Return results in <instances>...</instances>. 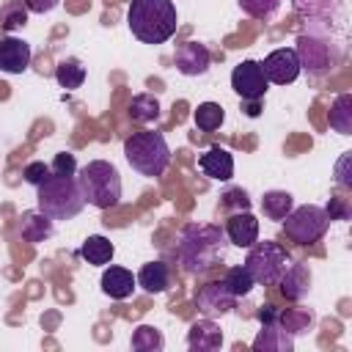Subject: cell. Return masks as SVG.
I'll return each mask as SVG.
<instances>
[{
	"mask_svg": "<svg viewBox=\"0 0 352 352\" xmlns=\"http://www.w3.org/2000/svg\"><path fill=\"white\" fill-rule=\"evenodd\" d=\"M236 3L253 19H270L280 6V0H236Z\"/></svg>",
	"mask_w": 352,
	"mask_h": 352,
	"instance_id": "cell-32",
	"label": "cell"
},
{
	"mask_svg": "<svg viewBox=\"0 0 352 352\" xmlns=\"http://www.w3.org/2000/svg\"><path fill=\"white\" fill-rule=\"evenodd\" d=\"M294 52H297L300 69H308V72H327L338 60V52H333L330 41L319 38L314 33H302L297 38V50Z\"/></svg>",
	"mask_w": 352,
	"mask_h": 352,
	"instance_id": "cell-8",
	"label": "cell"
},
{
	"mask_svg": "<svg viewBox=\"0 0 352 352\" xmlns=\"http://www.w3.org/2000/svg\"><path fill=\"white\" fill-rule=\"evenodd\" d=\"M173 63H176V69L184 77H198V74H206L209 72L212 55H209L206 44H201V41H184V44L176 47Z\"/></svg>",
	"mask_w": 352,
	"mask_h": 352,
	"instance_id": "cell-11",
	"label": "cell"
},
{
	"mask_svg": "<svg viewBox=\"0 0 352 352\" xmlns=\"http://www.w3.org/2000/svg\"><path fill=\"white\" fill-rule=\"evenodd\" d=\"M327 226H330V217H327L324 206H316V204L292 206V212L283 217V231L297 245H314V242H319L324 236Z\"/></svg>",
	"mask_w": 352,
	"mask_h": 352,
	"instance_id": "cell-7",
	"label": "cell"
},
{
	"mask_svg": "<svg viewBox=\"0 0 352 352\" xmlns=\"http://www.w3.org/2000/svg\"><path fill=\"white\" fill-rule=\"evenodd\" d=\"M138 286L146 292V294H162L168 286H170V270L165 261H148L140 267V272L135 275Z\"/></svg>",
	"mask_w": 352,
	"mask_h": 352,
	"instance_id": "cell-20",
	"label": "cell"
},
{
	"mask_svg": "<svg viewBox=\"0 0 352 352\" xmlns=\"http://www.w3.org/2000/svg\"><path fill=\"white\" fill-rule=\"evenodd\" d=\"M261 69H264V77L267 82H275V85H289L300 77V60H297V52L292 47H278L272 50L264 60H261Z\"/></svg>",
	"mask_w": 352,
	"mask_h": 352,
	"instance_id": "cell-9",
	"label": "cell"
},
{
	"mask_svg": "<svg viewBox=\"0 0 352 352\" xmlns=\"http://www.w3.org/2000/svg\"><path fill=\"white\" fill-rule=\"evenodd\" d=\"M292 264V256L278 245V242H253L248 248V256H245V270L250 272L253 283H278L280 275L286 272V267Z\"/></svg>",
	"mask_w": 352,
	"mask_h": 352,
	"instance_id": "cell-6",
	"label": "cell"
},
{
	"mask_svg": "<svg viewBox=\"0 0 352 352\" xmlns=\"http://www.w3.org/2000/svg\"><path fill=\"white\" fill-rule=\"evenodd\" d=\"M124 157L138 173L154 179V176L165 173V168L170 162V146L162 132L146 129V132H135L124 140Z\"/></svg>",
	"mask_w": 352,
	"mask_h": 352,
	"instance_id": "cell-5",
	"label": "cell"
},
{
	"mask_svg": "<svg viewBox=\"0 0 352 352\" xmlns=\"http://www.w3.org/2000/svg\"><path fill=\"white\" fill-rule=\"evenodd\" d=\"M245 113H248L250 118H256V116L261 113V107H258V99H245Z\"/></svg>",
	"mask_w": 352,
	"mask_h": 352,
	"instance_id": "cell-41",
	"label": "cell"
},
{
	"mask_svg": "<svg viewBox=\"0 0 352 352\" xmlns=\"http://www.w3.org/2000/svg\"><path fill=\"white\" fill-rule=\"evenodd\" d=\"M220 198H223V206H226V209H236V212L250 209V198H248V192H245L242 187H228Z\"/></svg>",
	"mask_w": 352,
	"mask_h": 352,
	"instance_id": "cell-33",
	"label": "cell"
},
{
	"mask_svg": "<svg viewBox=\"0 0 352 352\" xmlns=\"http://www.w3.org/2000/svg\"><path fill=\"white\" fill-rule=\"evenodd\" d=\"M352 160V151H346L341 160H338V165H336V176H338V184H344V187H352V176H349V170H346V162Z\"/></svg>",
	"mask_w": 352,
	"mask_h": 352,
	"instance_id": "cell-39",
	"label": "cell"
},
{
	"mask_svg": "<svg viewBox=\"0 0 352 352\" xmlns=\"http://www.w3.org/2000/svg\"><path fill=\"white\" fill-rule=\"evenodd\" d=\"M198 168L204 170V176H209L214 182H228L234 176V157H231V151L212 146L209 151H204L198 157Z\"/></svg>",
	"mask_w": 352,
	"mask_h": 352,
	"instance_id": "cell-16",
	"label": "cell"
},
{
	"mask_svg": "<svg viewBox=\"0 0 352 352\" xmlns=\"http://www.w3.org/2000/svg\"><path fill=\"white\" fill-rule=\"evenodd\" d=\"M223 283H226V289H228L234 297H245V294H250V289L256 286L253 278H250V272H248L245 267H231V270L226 272Z\"/></svg>",
	"mask_w": 352,
	"mask_h": 352,
	"instance_id": "cell-31",
	"label": "cell"
},
{
	"mask_svg": "<svg viewBox=\"0 0 352 352\" xmlns=\"http://www.w3.org/2000/svg\"><path fill=\"white\" fill-rule=\"evenodd\" d=\"M234 302H236V297L226 289V283H223V280H214V283L201 286V292H198V297H195V305H198L206 316L228 314V311L234 308Z\"/></svg>",
	"mask_w": 352,
	"mask_h": 352,
	"instance_id": "cell-13",
	"label": "cell"
},
{
	"mask_svg": "<svg viewBox=\"0 0 352 352\" xmlns=\"http://www.w3.org/2000/svg\"><path fill=\"white\" fill-rule=\"evenodd\" d=\"M126 25L138 41L162 44L176 33V6L173 0H132Z\"/></svg>",
	"mask_w": 352,
	"mask_h": 352,
	"instance_id": "cell-1",
	"label": "cell"
},
{
	"mask_svg": "<svg viewBox=\"0 0 352 352\" xmlns=\"http://www.w3.org/2000/svg\"><path fill=\"white\" fill-rule=\"evenodd\" d=\"M52 217H47L41 209H30V212H22L19 217V236L25 242H44L52 236Z\"/></svg>",
	"mask_w": 352,
	"mask_h": 352,
	"instance_id": "cell-18",
	"label": "cell"
},
{
	"mask_svg": "<svg viewBox=\"0 0 352 352\" xmlns=\"http://www.w3.org/2000/svg\"><path fill=\"white\" fill-rule=\"evenodd\" d=\"M22 3L30 14H50L52 8H58L60 0H22Z\"/></svg>",
	"mask_w": 352,
	"mask_h": 352,
	"instance_id": "cell-38",
	"label": "cell"
},
{
	"mask_svg": "<svg viewBox=\"0 0 352 352\" xmlns=\"http://www.w3.org/2000/svg\"><path fill=\"white\" fill-rule=\"evenodd\" d=\"M292 206H294V198H292V192H286V190H270V192H264V198H261V212H264L270 220H283V217L292 212Z\"/></svg>",
	"mask_w": 352,
	"mask_h": 352,
	"instance_id": "cell-25",
	"label": "cell"
},
{
	"mask_svg": "<svg viewBox=\"0 0 352 352\" xmlns=\"http://www.w3.org/2000/svg\"><path fill=\"white\" fill-rule=\"evenodd\" d=\"M36 190H38L36 192L38 209L47 217H52V220H72L85 206V198H82V190H80L77 176L50 173V179H44Z\"/></svg>",
	"mask_w": 352,
	"mask_h": 352,
	"instance_id": "cell-3",
	"label": "cell"
},
{
	"mask_svg": "<svg viewBox=\"0 0 352 352\" xmlns=\"http://www.w3.org/2000/svg\"><path fill=\"white\" fill-rule=\"evenodd\" d=\"M220 344H223V330L209 316L190 324V330H187V346L192 352H212V349H220Z\"/></svg>",
	"mask_w": 352,
	"mask_h": 352,
	"instance_id": "cell-15",
	"label": "cell"
},
{
	"mask_svg": "<svg viewBox=\"0 0 352 352\" xmlns=\"http://www.w3.org/2000/svg\"><path fill=\"white\" fill-rule=\"evenodd\" d=\"M278 283H280V292L286 300H300L311 289V272L305 264H289Z\"/></svg>",
	"mask_w": 352,
	"mask_h": 352,
	"instance_id": "cell-21",
	"label": "cell"
},
{
	"mask_svg": "<svg viewBox=\"0 0 352 352\" xmlns=\"http://www.w3.org/2000/svg\"><path fill=\"white\" fill-rule=\"evenodd\" d=\"M77 182L82 190L85 204L96 209H113L121 201V176L113 162L107 160H91L77 170Z\"/></svg>",
	"mask_w": 352,
	"mask_h": 352,
	"instance_id": "cell-4",
	"label": "cell"
},
{
	"mask_svg": "<svg viewBox=\"0 0 352 352\" xmlns=\"http://www.w3.org/2000/svg\"><path fill=\"white\" fill-rule=\"evenodd\" d=\"M28 8L22 0H6L0 6V28L3 30H16V28H25L28 25Z\"/></svg>",
	"mask_w": 352,
	"mask_h": 352,
	"instance_id": "cell-30",
	"label": "cell"
},
{
	"mask_svg": "<svg viewBox=\"0 0 352 352\" xmlns=\"http://www.w3.org/2000/svg\"><path fill=\"white\" fill-rule=\"evenodd\" d=\"M324 212H327V217H330V220H346V217H349V206H346L341 198H333V201L327 204V209H324Z\"/></svg>",
	"mask_w": 352,
	"mask_h": 352,
	"instance_id": "cell-37",
	"label": "cell"
},
{
	"mask_svg": "<svg viewBox=\"0 0 352 352\" xmlns=\"http://www.w3.org/2000/svg\"><path fill=\"white\" fill-rule=\"evenodd\" d=\"M314 311L311 308H286L283 314H278V324L292 333V336H300V333H308L311 324H314Z\"/></svg>",
	"mask_w": 352,
	"mask_h": 352,
	"instance_id": "cell-26",
	"label": "cell"
},
{
	"mask_svg": "<svg viewBox=\"0 0 352 352\" xmlns=\"http://www.w3.org/2000/svg\"><path fill=\"white\" fill-rule=\"evenodd\" d=\"M50 170L58 173V176H74V173H77V160H74V154H72V151H58L55 160H52V165H50Z\"/></svg>",
	"mask_w": 352,
	"mask_h": 352,
	"instance_id": "cell-34",
	"label": "cell"
},
{
	"mask_svg": "<svg viewBox=\"0 0 352 352\" xmlns=\"http://www.w3.org/2000/svg\"><path fill=\"white\" fill-rule=\"evenodd\" d=\"M278 314H280V311H278L275 305H261L256 316H258L261 324H272V322H278Z\"/></svg>",
	"mask_w": 352,
	"mask_h": 352,
	"instance_id": "cell-40",
	"label": "cell"
},
{
	"mask_svg": "<svg viewBox=\"0 0 352 352\" xmlns=\"http://www.w3.org/2000/svg\"><path fill=\"white\" fill-rule=\"evenodd\" d=\"M129 344H132L135 352H162L165 338H162V333H160L157 327H151V324H140V327H135Z\"/></svg>",
	"mask_w": 352,
	"mask_h": 352,
	"instance_id": "cell-29",
	"label": "cell"
},
{
	"mask_svg": "<svg viewBox=\"0 0 352 352\" xmlns=\"http://www.w3.org/2000/svg\"><path fill=\"white\" fill-rule=\"evenodd\" d=\"M267 77L258 60H242L234 66L231 72V88L242 96V99H261L267 94Z\"/></svg>",
	"mask_w": 352,
	"mask_h": 352,
	"instance_id": "cell-10",
	"label": "cell"
},
{
	"mask_svg": "<svg viewBox=\"0 0 352 352\" xmlns=\"http://www.w3.org/2000/svg\"><path fill=\"white\" fill-rule=\"evenodd\" d=\"M55 80L60 88L66 91H74L85 82V66L77 60V58H63L58 66H55Z\"/></svg>",
	"mask_w": 352,
	"mask_h": 352,
	"instance_id": "cell-23",
	"label": "cell"
},
{
	"mask_svg": "<svg viewBox=\"0 0 352 352\" xmlns=\"http://www.w3.org/2000/svg\"><path fill=\"white\" fill-rule=\"evenodd\" d=\"M226 236H228V242L236 245V248H250V245L258 239V220L250 214V209L234 212V214L226 220Z\"/></svg>",
	"mask_w": 352,
	"mask_h": 352,
	"instance_id": "cell-14",
	"label": "cell"
},
{
	"mask_svg": "<svg viewBox=\"0 0 352 352\" xmlns=\"http://www.w3.org/2000/svg\"><path fill=\"white\" fill-rule=\"evenodd\" d=\"M223 245H226L223 231L217 226L192 223L182 231L176 242V258L184 272L198 275V272H206L217 261V256H223Z\"/></svg>",
	"mask_w": 352,
	"mask_h": 352,
	"instance_id": "cell-2",
	"label": "cell"
},
{
	"mask_svg": "<svg viewBox=\"0 0 352 352\" xmlns=\"http://www.w3.org/2000/svg\"><path fill=\"white\" fill-rule=\"evenodd\" d=\"M292 346H294V336L286 333L278 322L261 324L258 336L253 338V349L256 352H289Z\"/></svg>",
	"mask_w": 352,
	"mask_h": 352,
	"instance_id": "cell-19",
	"label": "cell"
},
{
	"mask_svg": "<svg viewBox=\"0 0 352 352\" xmlns=\"http://www.w3.org/2000/svg\"><path fill=\"white\" fill-rule=\"evenodd\" d=\"M102 292L110 297V300H126L132 292H135V286H138V280H135V275L126 270V267H116V264H110L104 272H102Z\"/></svg>",
	"mask_w": 352,
	"mask_h": 352,
	"instance_id": "cell-17",
	"label": "cell"
},
{
	"mask_svg": "<svg viewBox=\"0 0 352 352\" xmlns=\"http://www.w3.org/2000/svg\"><path fill=\"white\" fill-rule=\"evenodd\" d=\"M113 253H116L113 242H110L107 236H102V234H91V236H85L82 245H80V256H82L88 264H94V267H104V264H110V261H113Z\"/></svg>",
	"mask_w": 352,
	"mask_h": 352,
	"instance_id": "cell-22",
	"label": "cell"
},
{
	"mask_svg": "<svg viewBox=\"0 0 352 352\" xmlns=\"http://www.w3.org/2000/svg\"><path fill=\"white\" fill-rule=\"evenodd\" d=\"M192 121H195V126L201 132H214L226 121V113H223V107L217 102H201L195 107V113H192Z\"/></svg>",
	"mask_w": 352,
	"mask_h": 352,
	"instance_id": "cell-28",
	"label": "cell"
},
{
	"mask_svg": "<svg viewBox=\"0 0 352 352\" xmlns=\"http://www.w3.org/2000/svg\"><path fill=\"white\" fill-rule=\"evenodd\" d=\"M330 126L341 135H352V94H338L330 107Z\"/></svg>",
	"mask_w": 352,
	"mask_h": 352,
	"instance_id": "cell-24",
	"label": "cell"
},
{
	"mask_svg": "<svg viewBox=\"0 0 352 352\" xmlns=\"http://www.w3.org/2000/svg\"><path fill=\"white\" fill-rule=\"evenodd\" d=\"M129 118L138 121V124L157 121L160 118V102H157V96H151V94L132 96V102H129Z\"/></svg>",
	"mask_w": 352,
	"mask_h": 352,
	"instance_id": "cell-27",
	"label": "cell"
},
{
	"mask_svg": "<svg viewBox=\"0 0 352 352\" xmlns=\"http://www.w3.org/2000/svg\"><path fill=\"white\" fill-rule=\"evenodd\" d=\"M28 66H30V44L16 36L0 38V72L22 74Z\"/></svg>",
	"mask_w": 352,
	"mask_h": 352,
	"instance_id": "cell-12",
	"label": "cell"
},
{
	"mask_svg": "<svg viewBox=\"0 0 352 352\" xmlns=\"http://www.w3.org/2000/svg\"><path fill=\"white\" fill-rule=\"evenodd\" d=\"M294 6H297V11H300V14L322 16V14H330L333 0H294Z\"/></svg>",
	"mask_w": 352,
	"mask_h": 352,
	"instance_id": "cell-36",
	"label": "cell"
},
{
	"mask_svg": "<svg viewBox=\"0 0 352 352\" xmlns=\"http://www.w3.org/2000/svg\"><path fill=\"white\" fill-rule=\"evenodd\" d=\"M50 165L47 162H41V160H33V162H28L25 165V170H22V176H25V182L28 184H33V187H38L44 179H50Z\"/></svg>",
	"mask_w": 352,
	"mask_h": 352,
	"instance_id": "cell-35",
	"label": "cell"
}]
</instances>
